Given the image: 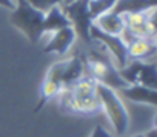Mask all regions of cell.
<instances>
[{
  "label": "cell",
  "mask_w": 157,
  "mask_h": 137,
  "mask_svg": "<svg viewBox=\"0 0 157 137\" xmlns=\"http://www.w3.org/2000/svg\"><path fill=\"white\" fill-rule=\"evenodd\" d=\"M83 65L90 71V77H93L97 83H102L114 91H119L126 86L125 80L120 77L117 66L114 65L108 51L99 43L91 40L90 49L85 55Z\"/></svg>",
  "instance_id": "6da1fadb"
},
{
  "label": "cell",
  "mask_w": 157,
  "mask_h": 137,
  "mask_svg": "<svg viewBox=\"0 0 157 137\" xmlns=\"http://www.w3.org/2000/svg\"><path fill=\"white\" fill-rule=\"evenodd\" d=\"M96 80L90 76H83L77 83L71 88L62 89L63 91V108L68 106L72 112H83V114H94L97 112L102 105L96 93Z\"/></svg>",
  "instance_id": "7a4b0ae2"
},
{
  "label": "cell",
  "mask_w": 157,
  "mask_h": 137,
  "mask_svg": "<svg viewBox=\"0 0 157 137\" xmlns=\"http://www.w3.org/2000/svg\"><path fill=\"white\" fill-rule=\"evenodd\" d=\"M43 19L45 13L33 8L25 0H16V8L10 14V23L22 31L33 45L43 36Z\"/></svg>",
  "instance_id": "3957f363"
},
{
  "label": "cell",
  "mask_w": 157,
  "mask_h": 137,
  "mask_svg": "<svg viewBox=\"0 0 157 137\" xmlns=\"http://www.w3.org/2000/svg\"><path fill=\"white\" fill-rule=\"evenodd\" d=\"M96 93H97L100 105L105 109L114 131L119 135L125 134L129 126V117H128V111H126L122 99L117 96V93L114 89H111L102 83H96Z\"/></svg>",
  "instance_id": "277c9868"
},
{
  "label": "cell",
  "mask_w": 157,
  "mask_h": 137,
  "mask_svg": "<svg viewBox=\"0 0 157 137\" xmlns=\"http://www.w3.org/2000/svg\"><path fill=\"white\" fill-rule=\"evenodd\" d=\"M119 74L126 85H143L146 88L157 89V66L154 60H129L119 70Z\"/></svg>",
  "instance_id": "5b68a950"
},
{
  "label": "cell",
  "mask_w": 157,
  "mask_h": 137,
  "mask_svg": "<svg viewBox=\"0 0 157 137\" xmlns=\"http://www.w3.org/2000/svg\"><path fill=\"white\" fill-rule=\"evenodd\" d=\"M62 11L68 17L77 37H80L86 45H90V28L93 25V19L90 14V0H74L68 5H62Z\"/></svg>",
  "instance_id": "8992f818"
},
{
  "label": "cell",
  "mask_w": 157,
  "mask_h": 137,
  "mask_svg": "<svg viewBox=\"0 0 157 137\" xmlns=\"http://www.w3.org/2000/svg\"><path fill=\"white\" fill-rule=\"evenodd\" d=\"M90 36L91 40L99 42L111 55L113 62L116 63L117 70L123 68L129 60H128V51H126V43L122 40L120 36H111V34H105L102 32L99 28H96L94 25H91L90 28Z\"/></svg>",
  "instance_id": "52a82bcc"
},
{
  "label": "cell",
  "mask_w": 157,
  "mask_h": 137,
  "mask_svg": "<svg viewBox=\"0 0 157 137\" xmlns=\"http://www.w3.org/2000/svg\"><path fill=\"white\" fill-rule=\"evenodd\" d=\"M155 10L137 14H126L123 16L125 29L132 37L140 39H155V23H154Z\"/></svg>",
  "instance_id": "ba28073f"
},
{
  "label": "cell",
  "mask_w": 157,
  "mask_h": 137,
  "mask_svg": "<svg viewBox=\"0 0 157 137\" xmlns=\"http://www.w3.org/2000/svg\"><path fill=\"white\" fill-rule=\"evenodd\" d=\"M75 39H77V34H75L72 26L62 28V29L52 32V37L45 45L43 52H46V54H66L68 49L74 45Z\"/></svg>",
  "instance_id": "9c48e42d"
},
{
  "label": "cell",
  "mask_w": 157,
  "mask_h": 137,
  "mask_svg": "<svg viewBox=\"0 0 157 137\" xmlns=\"http://www.w3.org/2000/svg\"><path fill=\"white\" fill-rule=\"evenodd\" d=\"M126 51H128V60L148 62V59H152L157 51L155 39L134 37L132 40L126 43Z\"/></svg>",
  "instance_id": "30bf717a"
},
{
  "label": "cell",
  "mask_w": 157,
  "mask_h": 137,
  "mask_svg": "<svg viewBox=\"0 0 157 137\" xmlns=\"http://www.w3.org/2000/svg\"><path fill=\"white\" fill-rule=\"evenodd\" d=\"M85 76V65L82 57L74 55L68 60H65V68L62 74V88H71L74 83H77Z\"/></svg>",
  "instance_id": "8fae6325"
},
{
  "label": "cell",
  "mask_w": 157,
  "mask_h": 137,
  "mask_svg": "<svg viewBox=\"0 0 157 137\" xmlns=\"http://www.w3.org/2000/svg\"><path fill=\"white\" fill-rule=\"evenodd\" d=\"M120 94L132 102L146 103L151 106L157 105V91L152 88H146L143 85H126L125 88L119 89Z\"/></svg>",
  "instance_id": "7c38bea8"
},
{
  "label": "cell",
  "mask_w": 157,
  "mask_h": 137,
  "mask_svg": "<svg viewBox=\"0 0 157 137\" xmlns=\"http://www.w3.org/2000/svg\"><path fill=\"white\" fill-rule=\"evenodd\" d=\"M93 25L96 28H99L102 32L105 34H111V36H120L125 29V22H123V16H119L113 11H108L102 16H99L97 19L93 20Z\"/></svg>",
  "instance_id": "4fadbf2b"
},
{
  "label": "cell",
  "mask_w": 157,
  "mask_h": 137,
  "mask_svg": "<svg viewBox=\"0 0 157 137\" xmlns=\"http://www.w3.org/2000/svg\"><path fill=\"white\" fill-rule=\"evenodd\" d=\"M155 5L157 0H117L111 11L119 16H126L155 10Z\"/></svg>",
  "instance_id": "5bb4252c"
},
{
  "label": "cell",
  "mask_w": 157,
  "mask_h": 137,
  "mask_svg": "<svg viewBox=\"0 0 157 137\" xmlns=\"http://www.w3.org/2000/svg\"><path fill=\"white\" fill-rule=\"evenodd\" d=\"M71 26L68 17L65 16V13L62 11V5L52 6L48 13H45V19H43V34L45 32H56L62 28Z\"/></svg>",
  "instance_id": "9a60e30c"
},
{
  "label": "cell",
  "mask_w": 157,
  "mask_h": 137,
  "mask_svg": "<svg viewBox=\"0 0 157 137\" xmlns=\"http://www.w3.org/2000/svg\"><path fill=\"white\" fill-rule=\"evenodd\" d=\"M62 86L59 85V83H56V82H52V80H49V79H43V82H42V85H40V97H39V105L36 106V111H39V109H42V106L48 102V100H51L52 97H56V96H59L60 93H62Z\"/></svg>",
  "instance_id": "2e32d148"
},
{
  "label": "cell",
  "mask_w": 157,
  "mask_h": 137,
  "mask_svg": "<svg viewBox=\"0 0 157 137\" xmlns=\"http://www.w3.org/2000/svg\"><path fill=\"white\" fill-rule=\"evenodd\" d=\"M117 0H90V14L91 19H97L99 16L108 13L113 10V6L116 5Z\"/></svg>",
  "instance_id": "e0dca14e"
},
{
  "label": "cell",
  "mask_w": 157,
  "mask_h": 137,
  "mask_svg": "<svg viewBox=\"0 0 157 137\" xmlns=\"http://www.w3.org/2000/svg\"><path fill=\"white\" fill-rule=\"evenodd\" d=\"M25 2H28L33 8H36L42 13H48L52 6L62 5L63 0H25Z\"/></svg>",
  "instance_id": "ac0fdd59"
},
{
  "label": "cell",
  "mask_w": 157,
  "mask_h": 137,
  "mask_svg": "<svg viewBox=\"0 0 157 137\" xmlns=\"http://www.w3.org/2000/svg\"><path fill=\"white\" fill-rule=\"evenodd\" d=\"M63 68H65V60H62V62H57V63H54L49 70H48V73H46V79H49V80H52V82H56V83H59L60 86H62V74H63Z\"/></svg>",
  "instance_id": "d6986e66"
},
{
  "label": "cell",
  "mask_w": 157,
  "mask_h": 137,
  "mask_svg": "<svg viewBox=\"0 0 157 137\" xmlns=\"http://www.w3.org/2000/svg\"><path fill=\"white\" fill-rule=\"evenodd\" d=\"M90 137H113L102 125H97V126H94V129L91 131V135Z\"/></svg>",
  "instance_id": "ffe728a7"
},
{
  "label": "cell",
  "mask_w": 157,
  "mask_h": 137,
  "mask_svg": "<svg viewBox=\"0 0 157 137\" xmlns=\"http://www.w3.org/2000/svg\"><path fill=\"white\" fill-rule=\"evenodd\" d=\"M0 6H3V8L13 11V10L16 8V3L13 2V0H0Z\"/></svg>",
  "instance_id": "44dd1931"
},
{
  "label": "cell",
  "mask_w": 157,
  "mask_h": 137,
  "mask_svg": "<svg viewBox=\"0 0 157 137\" xmlns=\"http://www.w3.org/2000/svg\"><path fill=\"white\" fill-rule=\"evenodd\" d=\"M145 137H157V131H155V128H152L149 132H145Z\"/></svg>",
  "instance_id": "7402d4cb"
},
{
  "label": "cell",
  "mask_w": 157,
  "mask_h": 137,
  "mask_svg": "<svg viewBox=\"0 0 157 137\" xmlns=\"http://www.w3.org/2000/svg\"><path fill=\"white\" fill-rule=\"evenodd\" d=\"M71 2H74V0H63L62 5H68V3H71Z\"/></svg>",
  "instance_id": "603a6c76"
},
{
  "label": "cell",
  "mask_w": 157,
  "mask_h": 137,
  "mask_svg": "<svg viewBox=\"0 0 157 137\" xmlns=\"http://www.w3.org/2000/svg\"><path fill=\"white\" fill-rule=\"evenodd\" d=\"M134 137H145V134H137V135H134Z\"/></svg>",
  "instance_id": "cb8c5ba5"
}]
</instances>
